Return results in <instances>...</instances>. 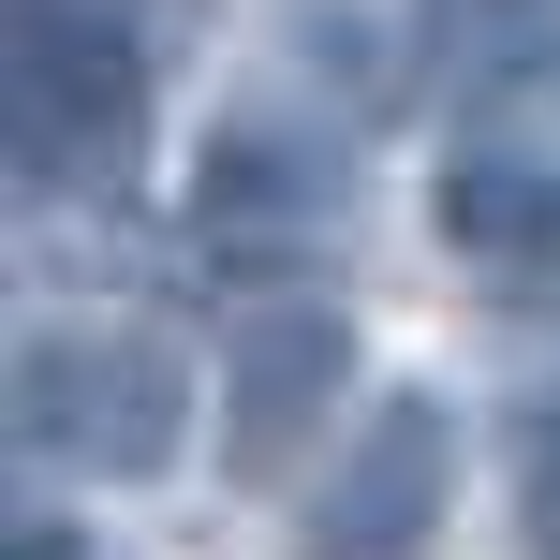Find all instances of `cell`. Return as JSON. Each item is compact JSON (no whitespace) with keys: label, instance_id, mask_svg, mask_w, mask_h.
<instances>
[{"label":"cell","instance_id":"1","mask_svg":"<svg viewBox=\"0 0 560 560\" xmlns=\"http://www.w3.org/2000/svg\"><path fill=\"white\" fill-rule=\"evenodd\" d=\"M15 443L89 487H148L192 443V354L133 310H45L15 339Z\"/></svg>","mask_w":560,"mask_h":560},{"label":"cell","instance_id":"2","mask_svg":"<svg viewBox=\"0 0 560 560\" xmlns=\"http://www.w3.org/2000/svg\"><path fill=\"white\" fill-rule=\"evenodd\" d=\"M0 133L30 192H118L148 148V45L104 0H15L0 45Z\"/></svg>","mask_w":560,"mask_h":560},{"label":"cell","instance_id":"3","mask_svg":"<svg viewBox=\"0 0 560 560\" xmlns=\"http://www.w3.org/2000/svg\"><path fill=\"white\" fill-rule=\"evenodd\" d=\"M457 516V413L428 384L369 398V428L339 443L325 502H310V560H428V532Z\"/></svg>","mask_w":560,"mask_h":560},{"label":"cell","instance_id":"4","mask_svg":"<svg viewBox=\"0 0 560 560\" xmlns=\"http://www.w3.org/2000/svg\"><path fill=\"white\" fill-rule=\"evenodd\" d=\"M222 398H236L222 457H236V472H280V443H295V428H310V413L339 398V325H325V310H266V325L236 339Z\"/></svg>","mask_w":560,"mask_h":560},{"label":"cell","instance_id":"5","mask_svg":"<svg viewBox=\"0 0 560 560\" xmlns=\"http://www.w3.org/2000/svg\"><path fill=\"white\" fill-rule=\"evenodd\" d=\"M428 222L472 266H560V163H516V148H472V163L428 177Z\"/></svg>","mask_w":560,"mask_h":560},{"label":"cell","instance_id":"6","mask_svg":"<svg viewBox=\"0 0 560 560\" xmlns=\"http://www.w3.org/2000/svg\"><path fill=\"white\" fill-rule=\"evenodd\" d=\"M339 192H354V163H339V148H280V133H222V148H207V177H192L207 236H252V222H325Z\"/></svg>","mask_w":560,"mask_h":560},{"label":"cell","instance_id":"7","mask_svg":"<svg viewBox=\"0 0 560 560\" xmlns=\"http://www.w3.org/2000/svg\"><path fill=\"white\" fill-rule=\"evenodd\" d=\"M516 502H532V546L560 560V413L532 428V443H516Z\"/></svg>","mask_w":560,"mask_h":560},{"label":"cell","instance_id":"8","mask_svg":"<svg viewBox=\"0 0 560 560\" xmlns=\"http://www.w3.org/2000/svg\"><path fill=\"white\" fill-rule=\"evenodd\" d=\"M428 15H443V30H457V45H502V30H532V15H546V0H428Z\"/></svg>","mask_w":560,"mask_h":560},{"label":"cell","instance_id":"9","mask_svg":"<svg viewBox=\"0 0 560 560\" xmlns=\"http://www.w3.org/2000/svg\"><path fill=\"white\" fill-rule=\"evenodd\" d=\"M0 560H89V546H74V532H45V516H30V532L0 546Z\"/></svg>","mask_w":560,"mask_h":560}]
</instances>
